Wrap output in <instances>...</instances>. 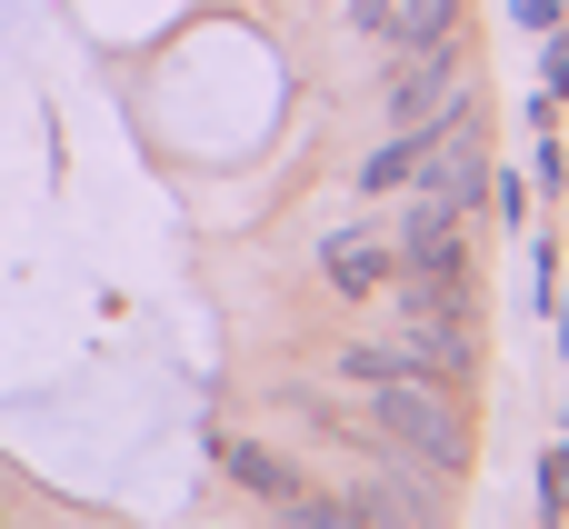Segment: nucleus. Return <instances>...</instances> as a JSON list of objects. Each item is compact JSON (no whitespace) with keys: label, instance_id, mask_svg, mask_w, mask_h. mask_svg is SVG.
<instances>
[{"label":"nucleus","instance_id":"1","mask_svg":"<svg viewBox=\"0 0 569 529\" xmlns=\"http://www.w3.org/2000/svg\"><path fill=\"white\" fill-rule=\"evenodd\" d=\"M350 430H370L380 450H410L420 470H460V460H470V420H460V400L440 390V370H390V380H370V420H350Z\"/></svg>","mask_w":569,"mask_h":529},{"label":"nucleus","instance_id":"2","mask_svg":"<svg viewBox=\"0 0 569 529\" xmlns=\"http://www.w3.org/2000/svg\"><path fill=\"white\" fill-rule=\"evenodd\" d=\"M470 90V60H460V40L440 30V40H420V50H390V120L400 130H430V120H450V100Z\"/></svg>","mask_w":569,"mask_h":529},{"label":"nucleus","instance_id":"3","mask_svg":"<svg viewBox=\"0 0 569 529\" xmlns=\"http://www.w3.org/2000/svg\"><path fill=\"white\" fill-rule=\"evenodd\" d=\"M480 170H490V150H480V120H470V110H450V120L410 130L400 190H430V200H470V190H480Z\"/></svg>","mask_w":569,"mask_h":529},{"label":"nucleus","instance_id":"4","mask_svg":"<svg viewBox=\"0 0 569 529\" xmlns=\"http://www.w3.org/2000/svg\"><path fill=\"white\" fill-rule=\"evenodd\" d=\"M460 20V0H360V30L380 40V50H420V40H440Z\"/></svg>","mask_w":569,"mask_h":529},{"label":"nucleus","instance_id":"5","mask_svg":"<svg viewBox=\"0 0 569 529\" xmlns=\"http://www.w3.org/2000/svg\"><path fill=\"white\" fill-rule=\"evenodd\" d=\"M220 460H230V480H250L260 500H280V510L300 500V470H290L280 450H260V440H220Z\"/></svg>","mask_w":569,"mask_h":529},{"label":"nucleus","instance_id":"6","mask_svg":"<svg viewBox=\"0 0 569 529\" xmlns=\"http://www.w3.org/2000/svg\"><path fill=\"white\" fill-rule=\"evenodd\" d=\"M390 270H400V250H390V240H360V230H350V240H330V280H340V290H380Z\"/></svg>","mask_w":569,"mask_h":529},{"label":"nucleus","instance_id":"7","mask_svg":"<svg viewBox=\"0 0 569 529\" xmlns=\"http://www.w3.org/2000/svg\"><path fill=\"white\" fill-rule=\"evenodd\" d=\"M340 520H400V529H420V520H430V500H420L410 480H380V490H350Z\"/></svg>","mask_w":569,"mask_h":529}]
</instances>
